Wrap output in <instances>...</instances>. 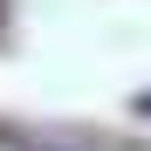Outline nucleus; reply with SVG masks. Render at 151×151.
<instances>
[{"instance_id": "obj_1", "label": "nucleus", "mask_w": 151, "mask_h": 151, "mask_svg": "<svg viewBox=\"0 0 151 151\" xmlns=\"http://www.w3.org/2000/svg\"><path fill=\"white\" fill-rule=\"evenodd\" d=\"M0 28H7V0H0Z\"/></svg>"}]
</instances>
